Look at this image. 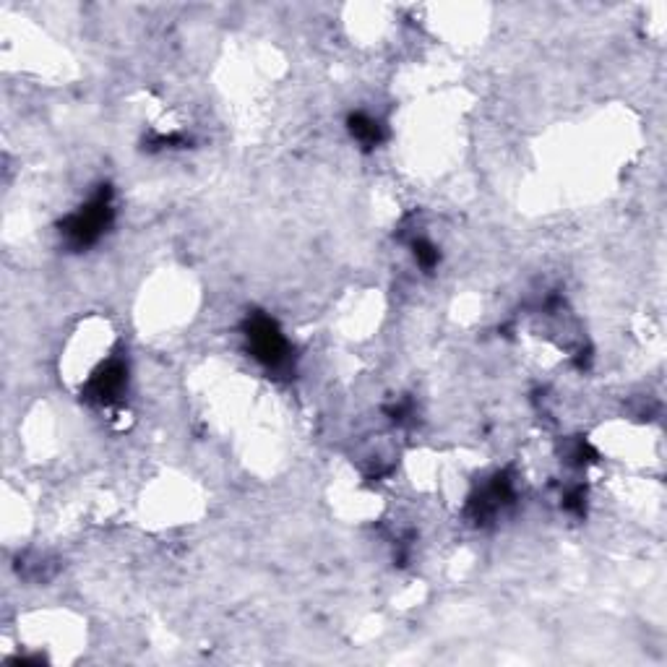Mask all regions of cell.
<instances>
[{"mask_svg": "<svg viewBox=\"0 0 667 667\" xmlns=\"http://www.w3.org/2000/svg\"><path fill=\"white\" fill-rule=\"evenodd\" d=\"M110 222H113V196H110V188L102 185L100 193H94L79 212H73L63 222V235L73 248H86L102 238Z\"/></svg>", "mask_w": 667, "mask_h": 667, "instance_id": "cell-1", "label": "cell"}, {"mask_svg": "<svg viewBox=\"0 0 667 667\" xmlns=\"http://www.w3.org/2000/svg\"><path fill=\"white\" fill-rule=\"evenodd\" d=\"M248 344H251L253 357L261 360L266 368H279V365L287 363V355H290V344L282 337V331L277 329V324L266 316H253L248 321Z\"/></svg>", "mask_w": 667, "mask_h": 667, "instance_id": "cell-2", "label": "cell"}, {"mask_svg": "<svg viewBox=\"0 0 667 667\" xmlns=\"http://www.w3.org/2000/svg\"><path fill=\"white\" fill-rule=\"evenodd\" d=\"M126 381L128 368L120 360H113V363H107L105 368L94 373L89 386H86V397L100 404H110L120 397V391L126 389Z\"/></svg>", "mask_w": 667, "mask_h": 667, "instance_id": "cell-3", "label": "cell"}, {"mask_svg": "<svg viewBox=\"0 0 667 667\" xmlns=\"http://www.w3.org/2000/svg\"><path fill=\"white\" fill-rule=\"evenodd\" d=\"M350 133L363 146H378L381 141H384V126H381V120L370 118V115H365V113L352 115Z\"/></svg>", "mask_w": 667, "mask_h": 667, "instance_id": "cell-4", "label": "cell"}, {"mask_svg": "<svg viewBox=\"0 0 667 667\" xmlns=\"http://www.w3.org/2000/svg\"><path fill=\"white\" fill-rule=\"evenodd\" d=\"M415 258H417V264L423 266V269H433V266L438 264L436 245L428 243V240H417V243H415Z\"/></svg>", "mask_w": 667, "mask_h": 667, "instance_id": "cell-5", "label": "cell"}]
</instances>
